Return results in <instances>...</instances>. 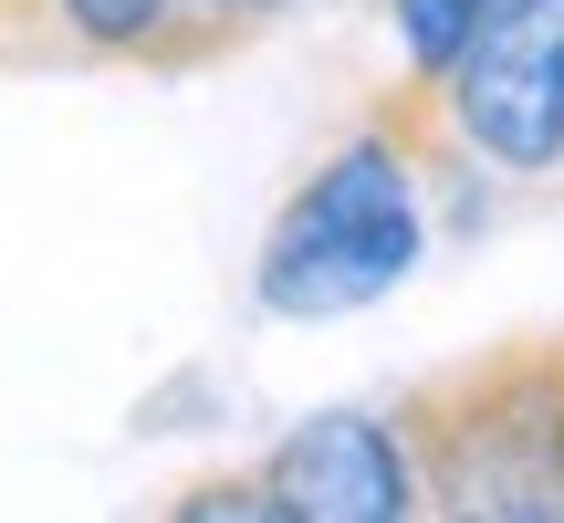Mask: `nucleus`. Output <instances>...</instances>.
I'll return each mask as SVG.
<instances>
[{"mask_svg": "<svg viewBox=\"0 0 564 523\" xmlns=\"http://www.w3.org/2000/svg\"><path fill=\"white\" fill-rule=\"evenodd\" d=\"M440 242V210H429V168L419 137L398 126V105L366 95V116L282 189V210L262 221L251 252V303L272 324H335L387 303Z\"/></svg>", "mask_w": 564, "mask_h": 523, "instance_id": "1", "label": "nucleus"}, {"mask_svg": "<svg viewBox=\"0 0 564 523\" xmlns=\"http://www.w3.org/2000/svg\"><path fill=\"white\" fill-rule=\"evenodd\" d=\"M440 523H564V335H502L398 398Z\"/></svg>", "mask_w": 564, "mask_h": 523, "instance_id": "2", "label": "nucleus"}, {"mask_svg": "<svg viewBox=\"0 0 564 523\" xmlns=\"http://www.w3.org/2000/svg\"><path fill=\"white\" fill-rule=\"evenodd\" d=\"M429 84H440L449 137L502 189L564 168V0H502V21Z\"/></svg>", "mask_w": 564, "mask_h": 523, "instance_id": "3", "label": "nucleus"}, {"mask_svg": "<svg viewBox=\"0 0 564 523\" xmlns=\"http://www.w3.org/2000/svg\"><path fill=\"white\" fill-rule=\"evenodd\" d=\"M262 482L282 523H408L419 503V461L398 440V408H314L262 450Z\"/></svg>", "mask_w": 564, "mask_h": 523, "instance_id": "4", "label": "nucleus"}, {"mask_svg": "<svg viewBox=\"0 0 564 523\" xmlns=\"http://www.w3.org/2000/svg\"><path fill=\"white\" fill-rule=\"evenodd\" d=\"M74 63H126V74H167V0H53Z\"/></svg>", "mask_w": 564, "mask_h": 523, "instance_id": "5", "label": "nucleus"}, {"mask_svg": "<svg viewBox=\"0 0 564 523\" xmlns=\"http://www.w3.org/2000/svg\"><path fill=\"white\" fill-rule=\"evenodd\" d=\"M293 0H167V74H209V63L251 53Z\"/></svg>", "mask_w": 564, "mask_h": 523, "instance_id": "6", "label": "nucleus"}, {"mask_svg": "<svg viewBox=\"0 0 564 523\" xmlns=\"http://www.w3.org/2000/svg\"><path fill=\"white\" fill-rule=\"evenodd\" d=\"M387 21H398L408 74H449V63L502 21V0H387Z\"/></svg>", "mask_w": 564, "mask_h": 523, "instance_id": "7", "label": "nucleus"}, {"mask_svg": "<svg viewBox=\"0 0 564 523\" xmlns=\"http://www.w3.org/2000/svg\"><path fill=\"white\" fill-rule=\"evenodd\" d=\"M167 523H282V503H272L262 461H251V471H209V482H178V492H167Z\"/></svg>", "mask_w": 564, "mask_h": 523, "instance_id": "8", "label": "nucleus"}, {"mask_svg": "<svg viewBox=\"0 0 564 523\" xmlns=\"http://www.w3.org/2000/svg\"><path fill=\"white\" fill-rule=\"evenodd\" d=\"M0 63H74V32L53 0H0Z\"/></svg>", "mask_w": 564, "mask_h": 523, "instance_id": "9", "label": "nucleus"}]
</instances>
